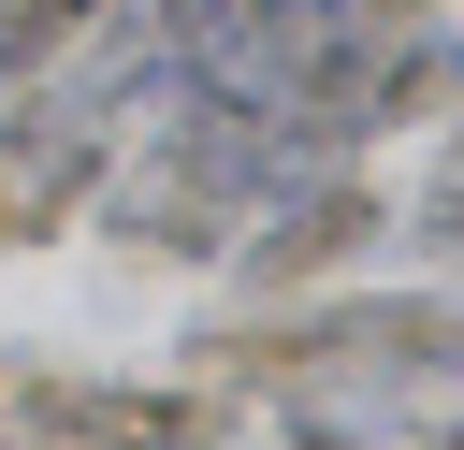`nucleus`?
I'll list each match as a JSON object with an SVG mask.
<instances>
[{
  "label": "nucleus",
  "instance_id": "1",
  "mask_svg": "<svg viewBox=\"0 0 464 450\" xmlns=\"http://www.w3.org/2000/svg\"><path fill=\"white\" fill-rule=\"evenodd\" d=\"M392 232V189L362 174V160H319V174H290V189H261L246 203V232L218 247L232 276H246V305H290V290H319V276H348L362 247Z\"/></svg>",
  "mask_w": 464,
  "mask_h": 450
},
{
  "label": "nucleus",
  "instance_id": "2",
  "mask_svg": "<svg viewBox=\"0 0 464 450\" xmlns=\"http://www.w3.org/2000/svg\"><path fill=\"white\" fill-rule=\"evenodd\" d=\"M102 116L87 102H58V87H29L14 116H0V247H44V232H72L87 218V189H102Z\"/></svg>",
  "mask_w": 464,
  "mask_h": 450
},
{
  "label": "nucleus",
  "instance_id": "3",
  "mask_svg": "<svg viewBox=\"0 0 464 450\" xmlns=\"http://www.w3.org/2000/svg\"><path fill=\"white\" fill-rule=\"evenodd\" d=\"M102 15H116V0H0V87H44V73H72Z\"/></svg>",
  "mask_w": 464,
  "mask_h": 450
},
{
  "label": "nucleus",
  "instance_id": "4",
  "mask_svg": "<svg viewBox=\"0 0 464 450\" xmlns=\"http://www.w3.org/2000/svg\"><path fill=\"white\" fill-rule=\"evenodd\" d=\"M58 392H72L58 363H0V435H29V450H44V421H58Z\"/></svg>",
  "mask_w": 464,
  "mask_h": 450
},
{
  "label": "nucleus",
  "instance_id": "5",
  "mask_svg": "<svg viewBox=\"0 0 464 450\" xmlns=\"http://www.w3.org/2000/svg\"><path fill=\"white\" fill-rule=\"evenodd\" d=\"M276 450H377V435H362V421H290Z\"/></svg>",
  "mask_w": 464,
  "mask_h": 450
},
{
  "label": "nucleus",
  "instance_id": "6",
  "mask_svg": "<svg viewBox=\"0 0 464 450\" xmlns=\"http://www.w3.org/2000/svg\"><path fill=\"white\" fill-rule=\"evenodd\" d=\"M0 450H29V435H0Z\"/></svg>",
  "mask_w": 464,
  "mask_h": 450
}]
</instances>
